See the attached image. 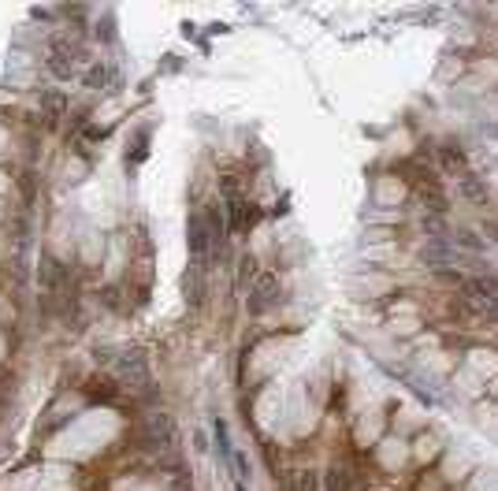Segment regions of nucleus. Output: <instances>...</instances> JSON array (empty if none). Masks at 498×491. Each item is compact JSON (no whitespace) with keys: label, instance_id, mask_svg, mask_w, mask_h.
Wrapping results in <instances>:
<instances>
[{"label":"nucleus","instance_id":"39448f33","mask_svg":"<svg viewBox=\"0 0 498 491\" xmlns=\"http://www.w3.org/2000/svg\"><path fill=\"white\" fill-rule=\"evenodd\" d=\"M454 260H457V253H454V246L446 238H428L420 246V265H428V268L446 272V265H454Z\"/></svg>","mask_w":498,"mask_h":491},{"label":"nucleus","instance_id":"dca6fc26","mask_svg":"<svg viewBox=\"0 0 498 491\" xmlns=\"http://www.w3.org/2000/svg\"><path fill=\"white\" fill-rule=\"evenodd\" d=\"M238 260H242V265H238V287H245V283L257 275V257L245 253V257H238Z\"/></svg>","mask_w":498,"mask_h":491},{"label":"nucleus","instance_id":"6ab92c4d","mask_svg":"<svg viewBox=\"0 0 498 491\" xmlns=\"http://www.w3.org/2000/svg\"><path fill=\"white\" fill-rule=\"evenodd\" d=\"M175 491H194V480L186 477V472H179V477H175V484H171Z\"/></svg>","mask_w":498,"mask_h":491},{"label":"nucleus","instance_id":"9d476101","mask_svg":"<svg viewBox=\"0 0 498 491\" xmlns=\"http://www.w3.org/2000/svg\"><path fill=\"white\" fill-rule=\"evenodd\" d=\"M439 164H443V171L454 175V179L469 175V171H465V153L454 149V145H443V149H439Z\"/></svg>","mask_w":498,"mask_h":491},{"label":"nucleus","instance_id":"aec40b11","mask_svg":"<svg viewBox=\"0 0 498 491\" xmlns=\"http://www.w3.org/2000/svg\"><path fill=\"white\" fill-rule=\"evenodd\" d=\"M480 231H484V238L498 242V223H494V220H491V223H484V227H480Z\"/></svg>","mask_w":498,"mask_h":491},{"label":"nucleus","instance_id":"2eb2a0df","mask_svg":"<svg viewBox=\"0 0 498 491\" xmlns=\"http://www.w3.org/2000/svg\"><path fill=\"white\" fill-rule=\"evenodd\" d=\"M108 78H112V71H108V68H90L86 86H90V90H108V86H112Z\"/></svg>","mask_w":498,"mask_h":491},{"label":"nucleus","instance_id":"412c9836","mask_svg":"<svg viewBox=\"0 0 498 491\" xmlns=\"http://www.w3.org/2000/svg\"><path fill=\"white\" fill-rule=\"evenodd\" d=\"M235 491H249V487H245V484H242V480H235Z\"/></svg>","mask_w":498,"mask_h":491},{"label":"nucleus","instance_id":"0eeeda50","mask_svg":"<svg viewBox=\"0 0 498 491\" xmlns=\"http://www.w3.org/2000/svg\"><path fill=\"white\" fill-rule=\"evenodd\" d=\"M38 275H41V287H45V290H60V287H63V275H68V272H63V265H60L53 253H45L41 265H38Z\"/></svg>","mask_w":498,"mask_h":491},{"label":"nucleus","instance_id":"f257e3e1","mask_svg":"<svg viewBox=\"0 0 498 491\" xmlns=\"http://www.w3.org/2000/svg\"><path fill=\"white\" fill-rule=\"evenodd\" d=\"M142 443L153 447V450H175V421L164 413V409H153V413H145L142 421Z\"/></svg>","mask_w":498,"mask_h":491},{"label":"nucleus","instance_id":"f03ea898","mask_svg":"<svg viewBox=\"0 0 498 491\" xmlns=\"http://www.w3.org/2000/svg\"><path fill=\"white\" fill-rule=\"evenodd\" d=\"M190 257H194L197 272L212 265V235H208V223H205L201 208L190 212Z\"/></svg>","mask_w":498,"mask_h":491},{"label":"nucleus","instance_id":"1a4fd4ad","mask_svg":"<svg viewBox=\"0 0 498 491\" xmlns=\"http://www.w3.org/2000/svg\"><path fill=\"white\" fill-rule=\"evenodd\" d=\"M324 491H357V484H354V477H350V469L346 465H327V472H324Z\"/></svg>","mask_w":498,"mask_h":491},{"label":"nucleus","instance_id":"9b49d317","mask_svg":"<svg viewBox=\"0 0 498 491\" xmlns=\"http://www.w3.org/2000/svg\"><path fill=\"white\" fill-rule=\"evenodd\" d=\"M457 194H461L469 205H484V201H487V186L476 183L472 175H461V179H457Z\"/></svg>","mask_w":498,"mask_h":491},{"label":"nucleus","instance_id":"7ed1b4c3","mask_svg":"<svg viewBox=\"0 0 498 491\" xmlns=\"http://www.w3.org/2000/svg\"><path fill=\"white\" fill-rule=\"evenodd\" d=\"M279 275H257V283H253V290H249V298H245V309H249V317H264L268 309L279 302Z\"/></svg>","mask_w":498,"mask_h":491},{"label":"nucleus","instance_id":"f3484780","mask_svg":"<svg viewBox=\"0 0 498 491\" xmlns=\"http://www.w3.org/2000/svg\"><path fill=\"white\" fill-rule=\"evenodd\" d=\"M290 491H317V472H312V469H305L302 477L294 480V487H290Z\"/></svg>","mask_w":498,"mask_h":491},{"label":"nucleus","instance_id":"a211bd4d","mask_svg":"<svg viewBox=\"0 0 498 491\" xmlns=\"http://www.w3.org/2000/svg\"><path fill=\"white\" fill-rule=\"evenodd\" d=\"M86 395H90L93 402H97V398H105V402H108V398L115 395V384H101V387H86Z\"/></svg>","mask_w":498,"mask_h":491},{"label":"nucleus","instance_id":"6e6552de","mask_svg":"<svg viewBox=\"0 0 498 491\" xmlns=\"http://www.w3.org/2000/svg\"><path fill=\"white\" fill-rule=\"evenodd\" d=\"M63 108H68V97H63L60 90H45V93H41V112H45V123H48V127L60 123Z\"/></svg>","mask_w":498,"mask_h":491},{"label":"nucleus","instance_id":"423d86ee","mask_svg":"<svg viewBox=\"0 0 498 491\" xmlns=\"http://www.w3.org/2000/svg\"><path fill=\"white\" fill-rule=\"evenodd\" d=\"M120 376H123L127 384H134V387L153 391V387H149V369H145L142 350H127V354H120Z\"/></svg>","mask_w":498,"mask_h":491},{"label":"nucleus","instance_id":"4468645a","mask_svg":"<svg viewBox=\"0 0 498 491\" xmlns=\"http://www.w3.org/2000/svg\"><path fill=\"white\" fill-rule=\"evenodd\" d=\"M212 432H216V447H220V454L231 462V458H235V450H231V439H227V424H223V421H216V424H212Z\"/></svg>","mask_w":498,"mask_h":491},{"label":"nucleus","instance_id":"20e7f679","mask_svg":"<svg viewBox=\"0 0 498 491\" xmlns=\"http://www.w3.org/2000/svg\"><path fill=\"white\" fill-rule=\"evenodd\" d=\"M75 60H78V48L71 45V41H63V38H56V41H48V71H53L56 78H71L75 75Z\"/></svg>","mask_w":498,"mask_h":491},{"label":"nucleus","instance_id":"f8f14e48","mask_svg":"<svg viewBox=\"0 0 498 491\" xmlns=\"http://www.w3.org/2000/svg\"><path fill=\"white\" fill-rule=\"evenodd\" d=\"M420 201L431 208V216H443V212H446V198H443L439 186H424L420 190Z\"/></svg>","mask_w":498,"mask_h":491},{"label":"nucleus","instance_id":"ddd939ff","mask_svg":"<svg viewBox=\"0 0 498 491\" xmlns=\"http://www.w3.org/2000/svg\"><path fill=\"white\" fill-rule=\"evenodd\" d=\"M450 246H461V250L480 253V250H484V238L472 235V231H454V235H450Z\"/></svg>","mask_w":498,"mask_h":491}]
</instances>
